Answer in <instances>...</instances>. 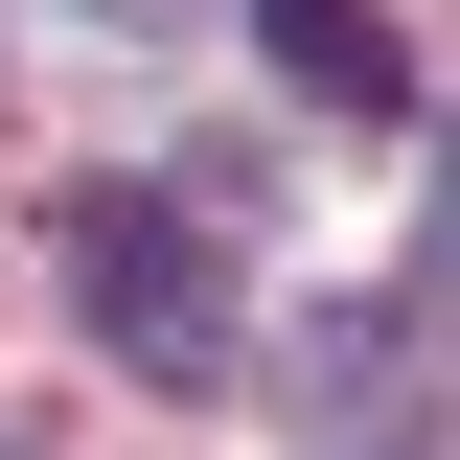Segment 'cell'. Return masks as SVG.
<instances>
[{
  "label": "cell",
  "instance_id": "cell-1",
  "mask_svg": "<svg viewBox=\"0 0 460 460\" xmlns=\"http://www.w3.org/2000/svg\"><path fill=\"white\" fill-rule=\"evenodd\" d=\"M47 253H69V323H93L115 368H162V392H208V368H230V253L162 208V184H69Z\"/></svg>",
  "mask_w": 460,
  "mask_h": 460
},
{
  "label": "cell",
  "instance_id": "cell-2",
  "mask_svg": "<svg viewBox=\"0 0 460 460\" xmlns=\"http://www.w3.org/2000/svg\"><path fill=\"white\" fill-rule=\"evenodd\" d=\"M253 47H277L323 115H368V138L414 115V47H392V0H253Z\"/></svg>",
  "mask_w": 460,
  "mask_h": 460
}]
</instances>
